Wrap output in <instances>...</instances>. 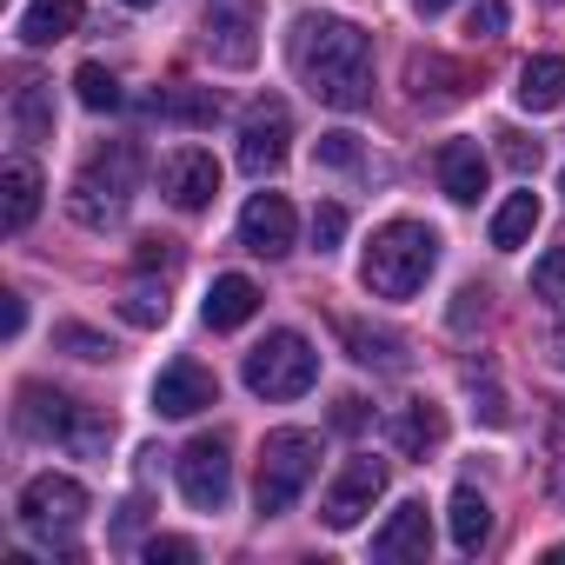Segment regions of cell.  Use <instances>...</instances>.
I'll use <instances>...</instances> for the list:
<instances>
[{"label": "cell", "instance_id": "cell-1", "mask_svg": "<svg viewBox=\"0 0 565 565\" xmlns=\"http://www.w3.org/2000/svg\"><path fill=\"white\" fill-rule=\"evenodd\" d=\"M294 74L333 114L373 107V41L353 21H340V14H300V28H294Z\"/></svg>", "mask_w": 565, "mask_h": 565}, {"label": "cell", "instance_id": "cell-2", "mask_svg": "<svg viewBox=\"0 0 565 565\" xmlns=\"http://www.w3.org/2000/svg\"><path fill=\"white\" fill-rule=\"evenodd\" d=\"M439 266V233L426 220H386L360 259V287L373 300H413Z\"/></svg>", "mask_w": 565, "mask_h": 565}, {"label": "cell", "instance_id": "cell-3", "mask_svg": "<svg viewBox=\"0 0 565 565\" xmlns=\"http://www.w3.org/2000/svg\"><path fill=\"white\" fill-rule=\"evenodd\" d=\"M134 193H140V147H134V140H107V147L74 173L67 213H74L87 233H107V226H120V220H127Z\"/></svg>", "mask_w": 565, "mask_h": 565}, {"label": "cell", "instance_id": "cell-4", "mask_svg": "<svg viewBox=\"0 0 565 565\" xmlns=\"http://www.w3.org/2000/svg\"><path fill=\"white\" fill-rule=\"evenodd\" d=\"M313 472H320V433H307V426H273L266 446H259V479H253L259 519L294 512L300 492L313 486Z\"/></svg>", "mask_w": 565, "mask_h": 565}, {"label": "cell", "instance_id": "cell-5", "mask_svg": "<svg viewBox=\"0 0 565 565\" xmlns=\"http://www.w3.org/2000/svg\"><path fill=\"white\" fill-rule=\"evenodd\" d=\"M313 380H320V353L294 327L266 333L246 353V393H259V399H300V393H313Z\"/></svg>", "mask_w": 565, "mask_h": 565}, {"label": "cell", "instance_id": "cell-6", "mask_svg": "<svg viewBox=\"0 0 565 565\" xmlns=\"http://www.w3.org/2000/svg\"><path fill=\"white\" fill-rule=\"evenodd\" d=\"M14 519L34 532V539H74V525L87 519V492H81V479H67V472H34L28 486H21V499H14Z\"/></svg>", "mask_w": 565, "mask_h": 565}, {"label": "cell", "instance_id": "cell-7", "mask_svg": "<svg viewBox=\"0 0 565 565\" xmlns=\"http://www.w3.org/2000/svg\"><path fill=\"white\" fill-rule=\"evenodd\" d=\"M200 47L220 67H253L259 61V0H206Z\"/></svg>", "mask_w": 565, "mask_h": 565}, {"label": "cell", "instance_id": "cell-8", "mask_svg": "<svg viewBox=\"0 0 565 565\" xmlns=\"http://www.w3.org/2000/svg\"><path fill=\"white\" fill-rule=\"evenodd\" d=\"M380 492H386V459L353 452V459L333 472V486H327V499H320V519H327L333 532H353V525L380 505Z\"/></svg>", "mask_w": 565, "mask_h": 565}, {"label": "cell", "instance_id": "cell-9", "mask_svg": "<svg viewBox=\"0 0 565 565\" xmlns=\"http://www.w3.org/2000/svg\"><path fill=\"white\" fill-rule=\"evenodd\" d=\"M287 147H294V114H287V100H253L246 120H239V167H246L253 180H266V173L287 167Z\"/></svg>", "mask_w": 565, "mask_h": 565}, {"label": "cell", "instance_id": "cell-10", "mask_svg": "<svg viewBox=\"0 0 565 565\" xmlns=\"http://www.w3.org/2000/svg\"><path fill=\"white\" fill-rule=\"evenodd\" d=\"M226 492H233V452H226L220 433H200V439L180 452V499H186L193 512H220Z\"/></svg>", "mask_w": 565, "mask_h": 565}, {"label": "cell", "instance_id": "cell-11", "mask_svg": "<svg viewBox=\"0 0 565 565\" xmlns=\"http://www.w3.org/2000/svg\"><path fill=\"white\" fill-rule=\"evenodd\" d=\"M160 193L180 206V213H206L213 193H220V160L206 147H173L160 160Z\"/></svg>", "mask_w": 565, "mask_h": 565}, {"label": "cell", "instance_id": "cell-12", "mask_svg": "<svg viewBox=\"0 0 565 565\" xmlns=\"http://www.w3.org/2000/svg\"><path fill=\"white\" fill-rule=\"evenodd\" d=\"M206 406H220V380H213L200 360L160 366V380H153V413H160V419H193V413H206Z\"/></svg>", "mask_w": 565, "mask_h": 565}, {"label": "cell", "instance_id": "cell-13", "mask_svg": "<svg viewBox=\"0 0 565 565\" xmlns=\"http://www.w3.org/2000/svg\"><path fill=\"white\" fill-rule=\"evenodd\" d=\"M294 206L279 200V193H253L246 213H239V246L259 253V259H279V253H294Z\"/></svg>", "mask_w": 565, "mask_h": 565}, {"label": "cell", "instance_id": "cell-14", "mask_svg": "<svg viewBox=\"0 0 565 565\" xmlns=\"http://www.w3.org/2000/svg\"><path fill=\"white\" fill-rule=\"evenodd\" d=\"M466 87H472V74H466L459 61H446V54H413V61H406V94H413V107H426V114L459 107Z\"/></svg>", "mask_w": 565, "mask_h": 565}, {"label": "cell", "instance_id": "cell-15", "mask_svg": "<svg viewBox=\"0 0 565 565\" xmlns=\"http://www.w3.org/2000/svg\"><path fill=\"white\" fill-rule=\"evenodd\" d=\"M426 552H433V519H426V499L393 505V519L373 532V558H380V565H413V558H426Z\"/></svg>", "mask_w": 565, "mask_h": 565}, {"label": "cell", "instance_id": "cell-16", "mask_svg": "<svg viewBox=\"0 0 565 565\" xmlns=\"http://www.w3.org/2000/svg\"><path fill=\"white\" fill-rule=\"evenodd\" d=\"M433 167H439L446 200H459V206H472V200L486 193V180H492V160L479 153V140H446V147L433 153Z\"/></svg>", "mask_w": 565, "mask_h": 565}, {"label": "cell", "instance_id": "cell-17", "mask_svg": "<svg viewBox=\"0 0 565 565\" xmlns=\"http://www.w3.org/2000/svg\"><path fill=\"white\" fill-rule=\"evenodd\" d=\"M74 419H81V399H67V393H54V386H28V393H21V433H28V439L67 446Z\"/></svg>", "mask_w": 565, "mask_h": 565}, {"label": "cell", "instance_id": "cell-18", "mask_svg": "<svg viewBox=\"0 0 565 565\" xmlns=\"http://www.w3.org/2000/svg\"><path fill=\"white\" fill-rule=\"evenodd\" d=\"M386 439H393V452L426 459V452L446 439V413H439V406H426V399H406V406H393V413H386Z\"/></svg>", "mask_w": 565, "mask_h": 565}, {"label": "cell", "instance_id": "cell-19", "mask_svg": "<svg viewBox=\"0 0 565 565\" xmlns=\"http://www.w3.org/2000/svg\"><path fill=\"white\" fill-rule=\"evenodd\" d=\"M41 167L34 160H8V173H0V226L8 233H28L34 213H41Z\"/></svg>", "mask_w": 565, "mask_h": 565}, {"label": "cell", "instance_id": "cell-20", "mask_svg": "<svg viewBox=\"0 0 565 565\" xmlns=\"http://www.w3.org/2000/svg\"><path fill=\"white\" fill-rule=\"evenodd\" d=\"M206 327L213 333H233V327H246L253 313H259V287H253V279L246 273H220L213 279V287H206Z\"/></svg>", "mask_w": 565, "mask_h": 565}, {"label": "cell", "instance_id": "cell-21", "mask_svg": "<svg viewBox=\"0 0 565 565\" xmlns=\"http://www.w3.org/2000/svg\"><path fill=\"white\" fill-rule=\"evenodd\" d=\"M340 340H347V353H353L360 366H373V373H399V366H406V333H393V327L340 320Z\"/></svg>", "mask_w": 565, "mask_h": 565}, {"label": "cell", "instance_id": "cell-22", "mask_svg": "<svg viewBox=\"0 0 565 565\" xmlns=\"http://www.w3.org/2000/svg\"><path fill=\"white\" fill-rule=\"evenodd\" d=\"M147 114H153V120H173V127H213V120L226 114V100H220L213 87H160V94L147 100Z\"/></svg>", "mask_w": 565, "mask_h": 565}, {"label": "cell", "instance_id": "cell-23", "mask_svg": "<svg viewBox=\"0 0 565 565\" xmlns=\"http://www.w3.org/2000/svg\"><path fill=\"white\" fill-rule=\"evenodd\" d=\"M519 107L525 114H558L565 107V61L558 54H532L525 67H519Z\"/></svg>", "mask_w": 565, "mask_h": 565}, {"label": "cell", "instance_id": "cell-24", "mask_svg": "<svg viewBox=\"0 0 565 565\" xmlns=\"http://www.w3.org/2000/svg\"><path fill=\"white\" fill-rule=\"evenodd\" d=\"M8 120H14V140H21V147L54 140V87H47V81H21V87H14Z\"/></svg>", "mask_w": 565, "mask_h": 565}, {"label": "cell", "instance_id": "cell-25", "mask_svg": "<svg viewBox=\"0 0 565 565\" xmlns=\"http://www.w3.org/2000/svg\"><path fill=\"white\" fill-rule=\"evenodd\" d=\"M446 525H452V545H459V552H479V545L492 539V505H486V492H479V486H459V492L446 499Z\"/></svg>", "mask_w": 565, "mask_h": 565}, {"label": "cell", "instance_id": "cell-26", "mask_svg": "<svg viewBox=\"0 0 565 565\" xmlns=\"http://www.w3.org/2000/svg\"><path fill=\"white\" fill-rule=\"evenodd\" d=\"M81 28V0H34V8L21 14V41L28 47H54Z\"/></svg>", "mask_w": 565, "mask_h": 565}, {"label": "cell", "instance_id": "cell-27", "mask_svg": "<svg viewBox=\"0 0 565 565\" xmlns=\"http://www.w3.org/2000/svg\"><path fill=\"white\" fill-rule=\"evenodd\" d=\"M532 233H539V193H532V186H525V193H505V206L492 213V246H499V253H519Z\"/></svg>", "mask_w": 565, "mask_h": 565}, {"label": "cell", "instance_id": "cell-28", "mask_svg": "<svg viewBox=\"0 0 565 565\" xmlns=\"http://www.w3.org/2000/svg\"><path fill=\"white\" fill-rule=\"evenodd\" d=\"M545 492L565 505V399H552L545 413Z\"/></svg>", "mask_w": 565, "mask_h": 565}, {"label": "cell", "instance_id": "cell-29", "mask_svg": "<svg viewBox=\"0 0 565 565\" xmlns=\"http://www.w3.org/2000/svg\"><path fill=\"white\" fill-rule=\"evenodd\" d=\"M74 94H81L87 114H114V107H120V81H114L100 61H87V67L74 74Z\"/></svg>", "mask_w": 565, "mask_h": 565}, {"label": "cell", "instance_id": "cell-30", "mask_svg": "<svg viewBox=\"0 0 565 565\" xmlns=\"http://www.w3.org/2000/svg\"><path fill=\"white\" fill-rule=\"evenodd\" d=\"M532 294H539L552 313H565V246H552V253L532 266Z\"/></svg>", "mask_w": 565, "mask_h": 565}, {"label": "cell", "instance_id": "cell-31", "mask_svg": "<svg viewBox=\"0 0 565 565\" xmlns=\"http://www.w3.org/2000/svg\"><path fill=\"white\" fill-rule=\"evenodd\" d=\"M54 347H67L74 360H114V340H107V333H94V327H81V320L54 327Z\"/></svg>", "mask_w": 565, "mask_h": 565}, {"label": "cell", "instance_id": "cell-32", "mask_svg": "<svg viewBox=\"0 0 565 565\" xmlns=\"http://www.w3.org/2000/svg\"><path fill=\"white\" fill-rule=\"evenodd\" d=\"M120 320H127V327H167V294L134 287V294L120 300Z\"/></svg>", "mask_w": 565, "mask_h": 565}, {"label": "cell", "instance_id": "cell-33", "mask_svg": "<svg viewBox=\"0 0 565 565\" xmlns=\"http://www.w3.org/2000/svg\"><path fill=\"white\" fill-rule=\"evenodd\" d=\"M340 239H347V206L320 200V206H313V246H320V253H333Z\"/></svg>", "mask_w": 565, "mask_h": 565}, {"label": "cell", "instance_id": "cell-34", "mask_svg": "<svg viewBox=\"0 0 565 565\" xmlns=\"http://www.w3.org/2000/svg\"><path fill=\"white\" fill-rule=\"evenodd\" d=\"M313 153H320V167H340V173H347V167H360V140H353V134H320V147H313Z\"/></svg>", "mask_w": 565, "mask_h": 565}, {"label": "cell", "instance_id": "cell-35", "mask_svg": "<svg viewBox=\"0 0 565 565\" xmlns=\"http://www.w3.org/2000/svg\"><path fill=\"white\" fill-rule=\"evenodd\" d=\"M466 34H479V41H499V34H505V0H479V8H472V21H466Z\"/></svg>", "mask_w": 565, "mask_h": 565}, {"label": "cell", "instance_id": "cell-36", "mask_svg": "<svg viewBox=\"0 0 565 565\" xmlns=\"http://www.w3.org/2000/svg\"><path fill=\"white\" fill-rule=\"evenodd\" d=\"M134 266H140V273L160 266V273H167V266H180V246H173V239H140V246H134Z\"/></svg>", "mask_w": 565, "mask_h": 565}, {"label": "cell", "instance_id": "cell-37", "mask_svg": "<svg viewBox=\"0 0 565 565\" xmlns=\"http://www.w3.org/2000/svg\"><path fill=\"white\" fill-rule=\"evenodd\" d=\"M147 558L153 565H186V558H200V545L193 539H147Z\"/></svg>", "mask_w": 565, "mask_h": 565}, {"label": "cell", "instance_id": "cell-38", "mask_svg": "<svg viewBox=\"0 0 565 565\" xmlns=\"http://www.w3.org/2000/svg\"><path fill=\"white\" fill-rule=\"evenodd\" d=\"M466 386H472V393H479V373H466ZM472 413H479V419H486V426H505V419H512V406H505V399H499V393H492V386H486V399H479V406H472Z\"/></svg>", "mask_w": 565, "mask_h": 565}, {"label": "cell", "instance_id": "cell-39", "mask_svg": "<svg viewBox=\"0 0 565 565\" xmlns=\"http://www.w3.org/2000/svg\"><path fill=\"white\" fill-rule=\"evenodd\" d=\"M486 320V287H459V307H452V327H472Z\"/></svg>", "mask_w": 565, "mask_h": 565}, {"label": "cell", "instance_id": "cell-40", "mask_svg": "<svg viewBox=\"0 0 565 565\" xmlns=\"http://www.w3.org/2000/svg\"><path fill=\"white\" fill-rule=\"evenodd\" d=\"M499 140H505V160H512L519 173H532V167H539V140H519V134H499Z\"/></svg>", "mask_w": 565, "mask_h": 565}, {"label": "cell", "instance_id": "cell-41", "mask_svg": "<svg viewBox=\"0 0 565 565\" xmlns=\"http://www.w3.org/2000/svg\"><path fill=\"white\" fill-rule=\"evenodd\" d=\"M333 426H340V433H360V426H366V399H353V393H347V399L333 406Z\"/></svg>", "mask_w": 565, "mask_h": 565}, {"label": "cell", "instance_id": "cell-42", "mask_svg": "<svg viewBox=\"0 0 565 565\" xmlns=\"http://www.w3.org/2000/svg\"><path fill=\"white\" fill-rule=\"evenodd\" d=\"M21 327H28V300L8 294V340H21Z\"/></svg>", "mask_w": 565, "mask_h": 565}, {"label": "cell", "instance_id": "cell-43", "mask_svg": "<svg viewBox=\"0 0 565 565\" xmlns=\"http://www.w3.org/2000/svg\"><path fill=\"white\" fill-rule=\"evenodd\" d=\"M552 360L565 366V313H558V327H552Z\"/></svg>", "mask_w": 565, "mask_h": 565}, {"label": "cell", "instance_id": "cell-44", "mask_svg": "<svg viewBox=\"0 0 565 565\" xmlns=\"http://www.w3.org/2000/svg\"><path fill=\"white\" fill-rule=\"evenodd\" d=\"M413 8H419V14H446V8H452V0H413Z\"/></svg>", "mask_w": 565, "mask_h": 565}, {"label": "cell", "instance_id": "cell-45", "mask_svg": "<svg viewBox=\"0 0 565 565\" xmlns=\"http://www.w3.org/2000/svg\"><path fill=\"white\" fill-rule=\"evenodd\" d=\"M127 8H160V0H127Z\"/></svg>", "mask_w": 565, "mask_h": 565}, {"label": "cell", "instance_id": "cell-46", "mask_svg": "<svg viewBox=\"0 0 565 565\" xmlns=\"http://www.w3.org/2000/svg\"><path fill=\"white\" fill-rule=\"evenodd\" d=\"M558 193H565V173H558Z\"/></svg>", "mask_w": 565, "mask_h": 565}]
</instances>
